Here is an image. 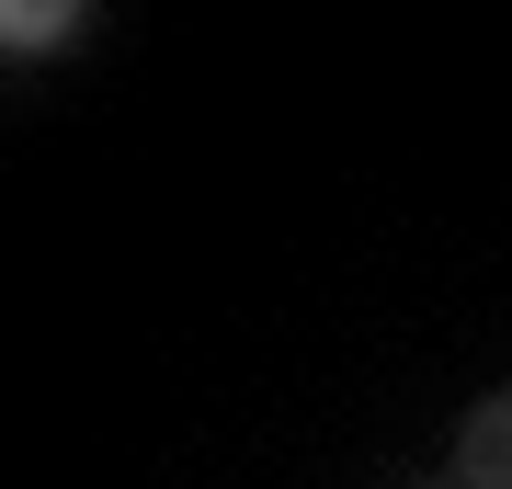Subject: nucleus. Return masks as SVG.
Wrapping results in <instances>:
<instances>
[{"mask_svg":"<svg viewBox=\"0 0 512 489\" xmlns=\"http://www.w3.org/2000/svg\"><path fill=\"white\" fill-rule=\"evenodd\" d=\"M456 489H512V387L467 410V433H456Z\"/></svg>","mask_w":512,"mask_h":489,"instance_id":"1","label":"nucleus"}]
</instances>
